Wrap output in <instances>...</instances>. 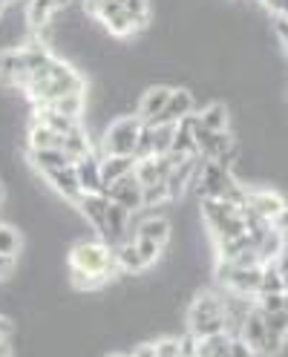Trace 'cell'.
<instances>
[{
  "label": "cell",
  "mask_w": 288,
  "mask_h": 357,
  "mask_svg": "<svg viewBox=\"0 0 288 357\" xmlns=\"http://www.w3.org/2000/svg\"><path fill=\"white\" fill-rule=\"evenodd\" d=\"M70 274L73 282L81 291H96V288L107 285L109 277L119 271L116 265V248H109L104 239H81L70 248Z\"/></svg>",
  "instance_id": "cell-1"
},
{
  "label": "cell",
  "mask_w": 288,
  "mask_h": 357,
  "mask_svg": "<svg viewBox=\"0 0 288 357\" xmlns=\"http://www.w3.org/2000/svg\"><path fill=\"white\" fill-rule=\"evenodd\" d=\"M24 93L32 101V107H47L58 98L84 93V78L66 61L52 58L40 73L29 75V84H26Z\"/></svg>",
  "instance_id": "cell-2"
},
{
  "label": "cell",
  "mask_w": 288,
  "mask_h": 357,
  "mask_svg": "<svg viewBox=\"0 0 288 357\" xmlns=\"http://www.w3.org/2000/svg\"><path fill=\"white\" fill-rule=\"evenodd\" d=\"M188 328L196 337H211V334L225 331V300L202 291L188 308Z\"/></svg>",
  "instance_id": "cell-3"
},
{
  "label": "cell",
  "mask_w": 288,
  "mask_h": 357,
  "mask_svg": "<svg viewBox=\"0 0 288 357\" xmlns=\"http://www.w3.org/2000/svg\"><path fill=\"white\" fill-rule=\"evenodd\" d=\"M142 127H144V121L139 116L116 119L113 124L107 127V132H104V142H101L104 155H136V144H139V136H142Z\"/></svg>",
  "instance_id": "cell-4"
},
{
  "label": "cell",
  "mask_w": 288,
  "mask_h": 357,
  "mask_svg": "<svg viewBox=\"0 0 288 357\" xmlns=\"http://www.w3.org/2000/svg\"><path fill=\"white\" fill-rule=\"evenodd\" d=\"M234 182H236V178H234L231 170H225L219 162L202 159V167H199L193 185H196L199 199H222V196L231 190Z\"/></svg>",
  "instance_id": "cell-5"
},
{
  "label": "cell",
  "mask_w": 288,
  "mask_h": 357,
  "mask_svg": "<svg viewBox=\"0 0 288 357\" xmlns=\"http://www.w3.org/2000/svg\"><path fill=\"white\" fill-rule=\"evenodd\" d=\"M104 193L109 196V202L127 208L130 213H136V211L144 208V188H142V182L136 178V173H130V176L119 178V182H113Z\"/></svg>",
  "instance_id": "cell-6"
},
{
  "label": "cell",
  "mask_w": 288,
  "mask_h": 357,
  "mask_svg": "<svg viewBox=\"0 0 288 357\" xmlns=\"http://www.w3.org/2000/svg\"><path fill=\"white\" fill-rule=\"evenodd\" d=\"M26 84H29V70L24 50H3L0 52V86L26 89Z\"/></svg>",
  "instance_id": "cell-7"
},
{
  "label": "cell",
  "mask_w": 288,
  "mask_h": 357,
  "mask_svg": "<svg viewBox=\"0 0 288 357\" xmlns=\"http://www.w3.org/2000/svg\"><path fill=\"white\" fill-rule=\"evenodd\" d=\"M193 132H196V144H199V155H202V159L216 162L219 155H225V153L234 147V142H231L228 132H213V130L202 127V124H199V116H196Z\"/></svg>",
  "instance_id": "cell-8"
},
{
  "label": "cell",
  "mask_w": 288,
  "mask_h": 357,
  "mask_svg": "<svg viewBox=\"0 0 288 357\" xmlns=\"http://www.w3.org/2000/svg\"><path fill=\"white\" fill-rule=\"evenodd\" d=\"M109 196L107 193H84L81 196V202H78V211H81V216L90 222L93 225V231L98 234V239L104 236V231H107V213H109Z\"/></svg>",
  "instance_id": "cell-9"
},
{
  "label": "cell",
  "mask_w": 288,
  "mask_h": 357,
  "mask_svg": "<svg viewBox=\"0 0 288 357\" xmlns=\"http://www.w3.org/2000/svg\"><path fill=\"white\" fill-rule=\"evenodd\" d=\"M242 340L248 343L251 351L262 354L265 349V337H268V326H265V311L254 303V308L248 311V317H245V326H242V334H239Z\"/></svg>",
  "instance_id": "cell-10"
},
{
  "label": "cell",
  "mask_w": 288,
  "mask_h": 357,
  "mask_svg": "<svg viewBox=\"0 0 288 357\" xmlns=\"http://www.w3.org/2000/svg\"><path fill=\"white\" fill-rule=\"evenodd\" d=\"M248 208L257 216L274 222L288 205H285V199L280 193H274V190H248Z\"/></svg>",
  "instance_id": "cell-11"
},
{
  "label": "cell",
  "mask_w": 288,
  "mask_h": 357,
  "mask_svg": "<svg viewBox=\"0 0 288 357\" xmlns=\"http://www.w3.org/2000/svg\"><path fill=\"white\" fill-rule=\"evenodd\" d=\"M170 96H173L170 86H150L147 93L142 96V101H139V119H142L144 124H153V121H156V119L165 113Z\"/></svg>",
  "instance_id": "cell-12"
},
{
  "label": "cell",
  "mask_w": 288,
  "mask_h": 357,
  "mask_svg": "<svg viewBox=\"0 0 288 357\" xmlns=\"http://www.w3.org/2000/svg\"><path fill=\"white\" fill-rule=\"evenodd\" d=\"M75 173L84 193H104V178H101V155L90 153L86 159L75 162Z\"/></svg>",
  "instance_id": "cell-13"
},
{
  "label": "cell",
  "mask_w": 288,
  "mask_h": 357,
  "mask_svg": "<svg viewBox=\"0 0 288 357\" xmlns=\"http://www.w3.org/2000/svg\"><path fill=\"white\" fill-rule=\"evenodd\" d=\"M47 178H50V185L66 199V202H81V196H84V190H81V182H78V173H75V165H70V167H61V170H52V173H47Z\"/></svg>",
  "instance_id": "cell-14"
},
{
  "label": "cell",
  "mask_w": 288,
  "mask_h": 357,
  "mask_svg": "<svg viewBox=\"0 0 288 357\" xmlns=\"http://www.w3.org/2000/svg\"><path fill=\"white\" fill-rule=\"evenodd\" d=\"M73 0H29L26 3V20H29V29H43L52 24V15L66 9Z\"/></svg>",
  "instance_id": "cell-15"
},
{
  "label": "cell",
  "mask_w": 288,
  "mask_h": 357,
  "mask_svg": "<svg viewBox=\"0 0 288 357\" xmlns=\"http://www.w3.org/2000/svg\"><path fill=\"white\" fill-rule=\"evenodd\" d=\"M188 116H193V96L188 89H173V96L165 107V113L153 121V124H179L185 121Z\"/></svg>",
  "instance_id": "cell-16"
},
{
  "label": "cell",
  "mask_w": 288,
  "mask_h": 357,
  "mask_svg": "<svg viewBox=\"0 0 288 357\" xmlns=\"http://www.w3.org/2000/svg\"><path fill=\"white\" fill-rule=\"evenodd\" d=\"M139 159L136 155H101V178H104V190L119 182V178L136 173Z\"/></svg>",
  "instance_id": "cell-17"
},
{
  "label": "cell",
  "mask_w": 288,
  "mask_h": 357,
  "mask_svg": "<svg viewBox=\"0 0 288 357\" xmlns=\"http://www.w3.org/2000/svg\"><path fill=\"white\" fill-rule=\"evenodd\" d=\"M32 124L50 127V130L58 132V136H70V132L81 130V121L78 119L63 116V113H58V109H52V107H35V121Z\"/></svg>",
  "instance_id": "cell-18"
},
{
  "label": "cell",
  "mask_w": 288,
  "mask_h": 357,
  "mask_svg": "<svg viewBox=\"0 0 288 357\" xmlns=\"http://www.w3.org/2000/svg\"><path fill=\"white\" fill-rule=\"evenodd\" d=\"M29 159H32V165H35L43 176L52 173V170H61V167L75 165V162H73V155H66L61 147H50V150H29Z\"/></svg>",
  "instance_id": "cell-19"
},
{
  "label": "cell",
  "mask_w": 288,
  "mask_h": 357,
  "mask_svg": "<svg viewBox=\"0 0 288 357\" xmlns=\"http://www.w3.org/2000/svg\"><path fill=\"white\" fill-rule=\"evenodd\" d=\"M116 265H119V271H127V274H139L147 268L139 248H136V239H130V242H124L116 248Z\"/></svg>",
  "instance_id": "cell-20"
},
{
  "label": "cell",
  "mask_w": 288,
  "mask_h": 357,
  "mask_svg": "<svg viewBox=\"0 0 288 357\" xmlns=\"http://www.w3.org/2000/svg\"><path fill=\"white\" fill-rule=\"evenodd\" d=\"M104 29L109 32V35H113V38H119V40H124V38H132V35H136L142 26H139V20L136 17H132L130 12H116L113 17H107L104 20Z\"/></svg>",
  "instance_id": "cell-21"
},
{
  "label": "cell",
  "mask_w": 288,
  "mask_h": 357,
  "mask_svg": "<svg viewBox=\"0 0 288 357\" xmlns=\"http://www.w3.org/2000/svg\"><path fill=\"white\" fill-rule=\"evenodd\" d=\"M136 236L153 239V242H159L162 248H165V245L170 242V222L162 219V216H150V219H144L142 225L136 228Z\"/></svg>",
  "instance_id": "cell-22"
},
{
  "label": "cell",
  "mask_w": 288,
  "mask_h": 357,
  "mask_svg": "<svg viewBox=\"0 0 288 357\" xmlns=\"http://www.w3.org/2000/svg\"><path fill=\"white\" fill-rule=\"evenodd\" d=\"M234 346V337L228 331L211 334V337H199V357H228Z\"/></svg>",
  "instance_id": "cell-23"
},
{
  "label": "cell",
  "mask_w": 288,
  "mask_h": 357,
  "mask_svg": "<svg viewBox=\"0 0 288 357\" xmlns=\"http://www.w3.org/2000/svg\"><path fill=\"white\" fill-rule=\"evenodd\" d=\"M61 150H63L66 155H73V162H81V159H86V155L93 153V144H90V136H86V130L81 127V130L70 132V136H63V142H61Z\"/></svg>",
  "instance_id": "cell-24"
},
{
  "label": "cell",
  "mask_w": 288,
  "mask_h": 357,
  "mask_svg": "<svg viewBox=\"0 0 288 357\" xmlns=\"http://www.w3.org/2000/svg\"><path fill=\"white\" fill-rule=\"evenodd\" d=\"M199 124L213 130V132H228V109L225 104H211L199 113Z\"/></svg>",
  "instance_id": "cell-25"
},
{
  "label": "cell",
  "mask_w": 288,
  "mask_h": 357,
  "mask_svg": "<svg viewBox=\"0 0 288 357\" xmlns=\"http://www.w3.org/2000/svg\"><path fill=\"white\" fill-rule=\"evenodd\" d=\"M63 136H58L55 130L50 127H40V124H32L29 130V147L32 150H50V147H61Z\"/></svg>",
  "instance_id": "cell-26"
},
{
  "label": "cell",
  "mask_w": 288,
  "mask_h": 357,
  "mask_svg": "<svg viewBox=\"0 0 288 357\" xmlns=\"http://www.w3.org/2000/svg\"><path fill=\"white\" fill-rule=\"evenodd\" d=\"M259 294H285V282L282 274L274 262H265L262 265V285H259ZM257 294V297H259Z\"/></svg>",
  "instance_id": "cell-27"
},
{
  "label": "cell",
  "mask_w": 288,
  "mask_h": 357,
  "mask_svg": "<svg viewBox=\"0 0 288 357\" xmlns=\"http://www.w3.org/2000/svg\"><path fill=\"white\" fill-rule=\"evenodd\" d=\"M47 107H52V109H58V113L81 121V119H84V109H86V98H84V93H75V96L58 98V101H52V104H47Z\"/></svg>",
  "instance_id": "cell-28"
},
{
  "label": "cell",
  "mask_w": 288,
  "mask_h": 357,
  "mask_svg": "<svg viewBox=\"0 0 288 357\" xmlns=\"http://www.w3.org/2000/svg\"><path fill=\"white\" fill-rule=\"evenodd\" d=\"M136 178L142 182V188H150V185L165 182V176H162V170H159V165H156V155H153V159H144V162H139V165H136Z\"/></svg>",
  "instance_id": "cell-29"
},
{
  "label": "cell",
  "mask_w": 288,
  "mask_h": 357,
  "mask_svg": "<svg viewBox=\"0 0 288 357\" xmlns=\"http://www.w3.org/2000/svg\"><path fill=\"white\" fill-rule=\"evenodd\" d=\"M150 127H153V139H156V155H167L173 150L176 124H150Z\"/></svg>",
  "instance_id": "cell-30"
},
{
  "label": "cell",
  "mask_w": 288,
  "mask_h": 357,
  "mask_svg": "<svg viewBox=\"0 0 288 357\" xmlns=\"http://www.w3.org/2000/svg\"><path fill=\"white\" fill-rule=\"evenodd\" d=\"M20 251V236L15 228L9 225H0V257H6V259H15Z\"/></svg>",
  "instance_id": "cell-31"
},
{
  "label": "cell",
  "mask_w": 288,
  "mask_h": 357,
  "mask_svg": "<svg viewBox=\"0 0 288 357\" xmlns=\"http://www.w3.org/2000/svg\"><path fill=\"white\" fill-rule=\"evenodd\" d=\"M153 155H156V139H153V127L144 124L142 136H139V144H136V159L144 162V159H153Z\"/></svg>",
  "instance_id": "cell-32"
},
{
  "label": "cell",
  "mask_w": 288,
  "mask_h": 357,
  "mask_svg": "<svg viewBox=\"0 0 288 357\" xmlns=\"http://www.w3.org/2000/svg\"><path fill=\"white\" fill-rule=\"evenodd\" d=\"M265 326H268V334L274 337L285 340L288 337V311H271V314H265Z\"/></svg>",
  "instance_id": "cell-33"
},
{
  "label": "cell",
  "mask_w": 288,
  "mask_h": 357,
  "mask_svg": "<svg viewBox=\"0 0 288 357\" xmlns=\"http://www.w3.org/2000/svg\"><path fill=\"white\" fill-rule=\"evenodd\" d=\"M167 202H173L170 190H167V182L144 188V208H156V205H167Z\"/></svg>",
  "instance_id": "cell-34"
},
{
  "label": "cell",
  "mask_w": 288,
  "mask_h": 357,
  "mask_svg": "<svg viewBox=\"0 0 288 357\" xmlns=\"http://www.w3.org/2000/svg\"><path fill=\"white\" fill-rule=\"evenodd\" d=\"M136 248H139V254H142V259H144V265L150 268L153 262L159 259V254H162V245L159 242H153V239H142V236H136Z\"/></svg>",
  "instance_id": "cell-35"
},
{
  "label": "cell",
  "mask_w": 288,
  "mask_h": 357,
  "mask_svg": "<svg viewBox=\"0 0 288 357\" xmlns=\"http://www.w3.org/2000/svg\"><path fill=\"white\" fill-rule=\"evenodd\" d=\"M119 3L139 20V26H147V0H119Z\"/></svg>",
  "instance_id": "cell-36"
},
{
  "label": "cell",
  "mask_w": 288,
  "mask_h": 357,
  "mask_svg": "<svg viewBox=\"0 0 288 357\" xmlns=\"http://www.w3.org/2000/svg\"><path fill=\"white\" fill-rule=\"evenodd\" d=\"M257 305L265 311V314H271V311H282L285 308V294H259Z\"/></svg>",
  "instance_id": "cell-37"
},
{
  "label": "cell",
  "mask_w": 288,
  "mask_h": 357,
  "mask_svg": "<svg viewBox=\"0 0 288 357\" xmlns=\"http://www.w3.org/2000/svg\"><path fill=\"white\" fill-rule=\"evenodd\" d=\"M156 354H159V357H182V349H179V340H173V337H165V340H156Z\"/></svg>",
  "instance_id": "cell-38"
},
{
  "label": "cell",
  "mask_w": 288,
  "mask_h": 357,
  "mask_svg": "<svg viewBox=\"0 0 288 357\" xmlns=\"http://www.w3.org/2000/svg\"><path fill=\"white\" fill-rule=\"evenodd\" d=\"M179 349H182V357H199V337L193 331H188L179 340Z\"/></svg>",
  "instance_id": "cell-39"
},
{
  "label": "cell",
  "mask_w": 288,
  "mask_h": 357,
  "mask_svg": "<svg viewBox=\"0 0 288 357\" xmlns=\"http://www.w3.org/2000/svg\"><path fill=\"white\" fill-rule=\"evenodd\" d=\"M274 265L280 268V274H282V282H285V291H288V242L282 245V251L277 254V259H274Z\"/></svg>",
  "instance_id": "cell-40"
},
{
  "label": "cell",
  "mask_w": 288,
  "mask_h": 357,
  "mask_svg": "<svg viewBox=\"0 0 288 357\" xmlns=\"http://www.w3.org/2000/svg\"><path fill=\"white\" fill-rule=\"evenodd\" d=\"M228 357H257V351H251L248 343L242 340V337H234V346H231Z\"/></svg>",
  "instance_id": "cell-41"
},
{
  "label": "cell",
  "mask_w": 288,
  "mask_h": 357,
  "mask_svg": "<svg viewBox=\"0 0 288 357\" xmlns=\"http://www.w3.org/2000/svg\"><path fill=\"white\" fill-rule=\"evenodd\" d=\"M127 357H159L156 354V343H139V346H132V351Z\"/></svg>",
  "instance_id": "cell-42"
},
{
  "label": "cell",
  "mask_w": 288,
  "mask_h": 357,
  "mask_svg": "<svg viewBox=\"0 0 288 357\" xmlns=\"http://www.w3.org/2000/svg\"><path fill=\"white\" fill-rule=\"evenodd\" d=\"M277 35H280V40H282V50H285V55H288V20L285 17H277Z\"/></svg>",
  "instance_id": "cell-43"
},
{
  "label": "cell",
  "mask_w": 288,
  "mask_h": 357,
  "mask_svg": "<svg viewBox=\"0 0 288 357\" xmlns=\"http://www.w3.org/2000/svg\"><path fill=\"white\" fill-rule=\"evenodd\" d=\"M271 225H274V228L282 234V239H288V208H285V211H282V213H280V216L271 222Z\"/></svg>",
  "instance_id": "cell-44"
},
{
  "label": "cell",
  "mask_w": 288,
  "mask_h": 357,
  "mask_svg": "<svg viewBox=\"0 0 288 357\" xmlns=\"http://www.w3.org/2000/svg\"><path fill=\"white\" fill-rule=\"evenodd\" d=\"M104 3H107V0H84V9H86V12H90V15L96 17V12H98Z\"/></svg>",
  "instance_id": "cell-45"
},
{
  "label": "cell",
  "mask_w": 288,
  "mask_h": 357,
  "mask_svg": "<svg viewBox=\"0 0 288 357\" xmlns=\"http://www.w3.org/2000/svg\"><path fill=\"white\" fill-rule=\"evenodd\" d=\"M9 334H12V323L6 317H0V340H6Z\"/></svg>",
  "instance_id": "cell-46"
},
{
  "label": "cell",
  "mask_w": 288,
  "mask_h": 357,
  "mask_svg": "<svg viewBox=\"0 0 288 357\" xmlns=\"http://www.w3.org/2000/svg\"><path fill=\"white\" fill-rule=\"evenodd\" d=\"M277 17L288 20V0H280V3H277Z\"/></svg>",
  "instance_id": "cell-47"
},
{
  "label": "cell",
  "mask_w": 288,
  "mask_h": 357,
  "mask_svg": "<svg viewBox=\"0 0 288 357\" xmlns=\"http://www.w3.org/2000/svg\"><path fill=\"white\" fill-rule=\"evenodd\" d=\"M9 265H12V259H6V257H0V277H3V274L9 271Z\"/></svg>",
  "instance_id": "cell-48"
},
{
  "label": "cell",
  "mask_w": 288,
  "mask_h": 357,
  "mask_svg": "<svg viewBox=\"0 0 288 357\" xmlns=\"http://www.w3.org/2000/svg\"><path fill=\"white\" fill-rule=\"evenodd\" d=\"M259 3H262V6H268L271 12H277V3H280V0H259Z\"/></svg>",
  "instance_id": "cell-49"
},
{
  "label": "cell",
  "mask_w": 288,
  "mask_h": 357,
  "mask_svg": "<svg viewBox=\"0 0 288 357\" xmlns=\"http://www.w3.org/2000/svg\"><path fill=\"white\" fill-rule=\"evenodd\" d=\"M6 3H15V0H0V6H6Z\"/></svg>",
  "instance_id": "cell-50"
},
{
  "label": "cell",
  "mask_w": 288,
  "mask_h": 357,
  "mask_svg": "<svg viewBox=\"0 0 288 357\" xmlns=\"http://www.w3.org/2000/svg\"><path fill=\"white\" fill-rule=\"evenodd\" d=\"M285 311H288V291H285Z\"/></svg>",
  "instance_id": "cell-51"
},
{
  "label": "cell",
  "mask_w": 288,
  "mask_h": 357,
  "mask_svg": "<svg viewBox=\"0 0 288 357\" xmlns=\"http://www.w3.org/2000/svg\"><path fill=\"white\" fill-rule=\"evenodd\" d=\"M0 17H3V6H0Z\"/></svg>",
  "instance_id": "cell-52"
}]
</instances>
